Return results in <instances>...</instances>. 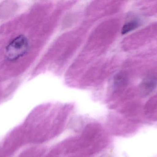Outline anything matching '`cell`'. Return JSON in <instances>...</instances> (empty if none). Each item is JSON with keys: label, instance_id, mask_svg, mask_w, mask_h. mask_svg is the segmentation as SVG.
Masks as SVG:
<instances>
[{"label": "cell", "instance_id": "obj_1", "mask_svg": "<svg viewBox=\"0 0 157 157\" xmlns=\"http://www.w3.org/2000/svg\"><path fill=\"white\" fill-rule=\"evenodd\" d=\"M29 42L24 35H19L11 40L5 49L4 56L9 61H14L24 57L28 52Z\"/></svg>", "mask_w": 157, "mask_h": 157}, {"label": "cell", "instance_id": "obj_2", "mask_svg": "<svg viewBox=\"0 0 157 157\" xmlns=\"http://www.w3.org/2000/svg\"><path fill=\"white\" fill-rule=\"evenodd\" d=\"M139 23L136 21H132L125 24L122 27V34H125L138 27Z\"/></svg>", "mask_w": 157, "mask_h": 157}]
</instances>
